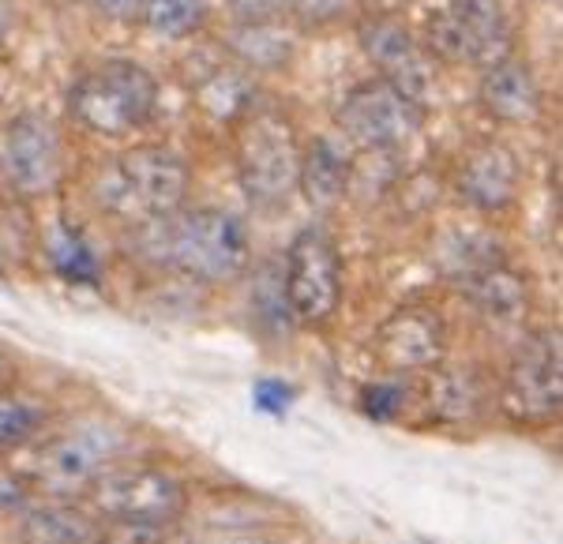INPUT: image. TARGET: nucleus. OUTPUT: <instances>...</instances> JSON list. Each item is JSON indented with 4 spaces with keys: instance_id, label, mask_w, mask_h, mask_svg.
<instances>
[{
    "instance_id": "1",
    "label": "nucleus",
    "mask_w": 563,
    "mask_h": 544,
    "mask_svg": "<svg viewBox=\"0 0 563 544\" xmlns=\"http://www.w3.org/2000/svg\"><path fill=\"white\" fill-rule=\"evenodd\" d=\"M140 248L158 267H169L207 286H225L241 278L252 256L249 230L241 218L214 211V207L174 211L158 222H147Z\"/></svg>"
},
{
    "instance_id": "2",
    "label": "nucleus",
    "mask_w": 563,
    "mask_h": 544,
    "mask_svg": "<svg viewBox=\"0 0 563 544\" xmlns=\"http://www.w3.org/2000/svg\"><path fill=\"white\" fill-rule=\"evenodd\" d=\"M188 180H192L188 162L177 151L162 147V143H140V147H129L113 162H106L95 196L109 214L147 225L180 211L188 196Z\"/></svg>"
},
{
    "instance_id": "3",
    "label": "nucleus",
    "mask_w": 563,
    "mask_h": 544,
    "mask_svg": "<svg viewBox=\"0 0 563 544\" xmlns=\"http://www.w3.org/2000/svg\"><path fill=\"white\" fill-rule=\"evenodd\" d=\"M158 106V79L135 60H102L68 90V116L90 135L124 140L140 132Z\"/></svg>"
},
{
    "instance_id": "4",
    "label": "nucleus",
    "mask_w": 563,
    "mask_h": 544,
    "mask_svg": "<svg viewBox=\"0 0 563 544\" xmlns=\"http://www.w3.org/2000/svg\"><path fill=\"white\" fill-rule=\"evenodd\" d=\"M79 500L102 522L177 525L188 511V488L154 462H113L90 480Z\"/></svg>"
},
{
    "instance_id": "5",
    "label": "nucleus",
    "mask_w": 563,
    "mask_h": 544,
    "mask_svg": "<svg viewBox=\"0 0 563 544\" xmlns=\"http://www.w3.org/2000/svg\"><path fill=\"white\" fill-rule=\"evenodd\" d=\"M233 162H238L241 188L252 203H286L297 192V177H301V140H297L289 116L275 113V109H249L238 116Z\"/></svg>"
},
{
    "instance_id": "6",
    "label": "nucleus",
    "mask_w": 563,
    "mask_h": 544,
    "mask_svg": "<svg viewBox=\"0 0 563 544\" xmlns=\"http://www.w3.org/2000/svg\"><path fill=\"white\" fill-rule=\"evenodd\" d=\"M124 435L113 424H79L65 435H53L34 455V485L42 500H79L84 488L102 474L106 466L121 462Z\"/></svg>"
},
{
    "instance_id": "7",
    "label": "nucleus",
    "mask_w": 563,
    "mask_h": 544,
    "mask_svg": "<svg viewBox=\"0 0 563 544\" xmlns=\"http://www.w3.org/2000/svg\"><path fill=\"white\" fill-rule=\"evenodd\" d=\"M499 410L522 424H549L563 410L560 331H538L515 349L499 384Z\"/></svg>"
},
{
    "instance_id": "8",
    "label": "nucleus",
    "mask_w": 563,
    "mask_h": 544,
    "mask_svg": "<svg viewBox=\"0 0 563 544\" xmlns=\"http://www.w3.org/2000/svg\"><path fill=\"white\" fill-rule=\"evenodd\" d=\"M65 166V135L45 113H20L0 132V177L20 199L57 192Z\"/></svg>"
},
{
    "instance_id": "9",
    "label": "nucleus",
    "mask_w": 563,
    "mask_h": 544,
    "mask_svg": "<svg viewBox=\"0 0 563 544\" xmlns=\"http://www.w3.org/2000/svg\"><path fill=\"white\" fill-rule=\"evenodd\" d=\"M286 308L297 323L320 326L342 304V256L320 225H308L286 252V278H282Z\"/></svg>"
},
{
    "instance_id": "10",
    "label": "nucleus",
    "mask_w": 563,
    "mask_h": 544,
    "mask_svg": "<svg viewBox=\"0 0 563 544\" xmlns=\"http://www.w3.org/2000/svg\"><path fill=\"white\" fill-rule=\"evenodd\" d=\"M342 140L361 151H395L410 143L424 124V106L410 102L384 79H365L342 98L334 113Z\"/></svg>"
},
{
    "instance_id": "11",
    "label": "nucleus",
    "mask_w": 563,
    "mask_h": 544,
    "mask_svg": "<svg viewBox=\"0 0 563 544\" xmlns=\"http://www.w3.org/2000/svg\"><path fill=\"white\" fill-rule=\"evenodd\" d=\"M511 26L504 0H448L443 12L429 23V49L459 65H496L507 57Z\"/></svg>"
},
{
    "instance_id": "12",
    "label": "nucleus",
    "mask_w": 563,
    "mask_h": 544,
    "mask_svg": "<svg viewBox=\"0 0 563 544\" xmlns=\"http://www.w3.org/2000/svg\"><path fill=\"white\" fill-rule=\"evenodd\" d=\"M448 353V326L429 304H402L372 334V357L387 371H432Z\"/></svg>"
},
{
    "instance_id": "13",
    "label": "nucleus",
    "mask_w": 563,
    "mask_h": 544,
    "mask_svg": "<svg viewBox=\"0 0 563 544\" xmlns=\"http://www.w3.org/2000/svg\"><path fill=\"white\" fill-rule=\"evenodd\" d=\"M361 49L368 53V60L379 68V79L390 84L395 90H402L410 102L424 106V95L432 87V60L421 45L413 42L410 26L398 15H368L357 31Z\"/></svg>"
},
{
    "instance_id": "14",
    "label": "nucleus",
    "mask_w": 563,
    "mask_h": 544,
    "mask_svg": "<svg viewBox=\"0 0 563 544\" xmlns=\"http://www.w3.org/2000/svg\"><path fill=\"white\" fill-rule=\"evenodd\" d=\"M519 158L504 143H477L459 166V196L477 211H504L519 196Z\"/></svg>"
},
{
    "instance_id": "15",
    "label": "nucleus",
    "mask_w": 563,
    "mask_h": 544,
    "mask_svg": "<svg viewBox=\"0 0 563 544\" xmlns=\"http://www.w3.org/2000/svg\"><path fill=\"white\" fill-rule=\"evenodd\" d=\"M481 106L504 124H533L541 116V87L533 71L515 57H504L481 71Z\"/></svg>"
},
{
    "instance_id": "16",
    "label": "nucleus",
    "mask_w": 563,
    "mask_h": 544,
    "mask_svg": "<svg viewBox=\"0 0 563 544\" xmlns=\"http://www.w3.org/2000/svg\"><path fill=\"white\" fill-rule=\"evenodd\" d=\"M98 519L76 500H38L20 519V544H95Z\"/></svg>"
},
{
    "instance_id": "17",
    "label": "nucleus",
    "mask_w": 563,
    "mask_h": 544,
    "mask_svg": "<svg viewBox=\"0 0 563 544\" xmlns=\"http://www.w3.org/2000/svg\"><path fill=\"white\" fill-rule=\"evenodd\" d=\"M353 158L334 140H312V147H301V177L297 192H305L308 203L331 207L350 192Z\"/></svg>"
},
{
    "instance_id": "18",
    "label": "nucleus",
    "mask_w": 563,
    "mask_h": 544,
    "mask_svg": "<svg viewBox=\"0 0 563 544\" xmlns=\"http://www.w3.org/2000/svg\"><path fill=\"white\" fill-rule=\"evenodd\" d=\"M488 398V379L477 368H432L429 379V406L448 421H470L481 417Z\"/></svg>"
},
{
    "instance_id": "19",
    "label": "nucleus",
    "mask_w": 563,
    "mask_h": 544,
    "mask_svg": "<svg viewBox=\"0 0 563 544\" xmlns=\"http://www.w3.org/2000/svg\"><path fill=\"white\" fill-rule=\"evenodd\" d=\"M466 293H470V301H474L485 315H493V320H519L526 312V301H530L526 282L507 267L504 259L485 270H477L474 278H466Z\"/></svg>"
},
{
    "instance_id": "20",
    "label": "nucleus",
    "mask_w": 563,
    "mask_h": 544,
    "mask_svg": "<svg viewBox=\"0 0 563 544\" xmlns=\"http://www.w3.org/2000/svg\"><path fill=\"white\" fill-rule=\"evenodd\" d=\"M207 15H211L207 0H143L140 20L151 34L177 42V38H192V34L203 31Z\"/></svg>"
},
{
    "instance_id": "21",
    "label": "nucleus",
    "mask_w": 563,
    "mask_h": 544,
    "mask_svg": "<svg viewBox=\"0 0 563 544\" xmlns=\"http://www.w3.org/2000/svg\"><path fill=\"white\" fill-rule=\"evenodd\" d=\"M45 421V402L23 391H4L0 395V451L23 447L26 440H34Z\"/></svg>"
},
{
    "instance_id": "22",
    "label": "nucleus",
    "mask_w": 563,
    "mask_h": 544,
    "mask_svg": "<svg viewBox=\"0 0 563 544\" xmlns=\"http://www.w3.org/2000/svg\"><path fill=\"white\" fill-rule=\"evenodd\" d=\"M233 49L241 53L244 65H260V68H275L289 57V38H278L271 31V20L260 23H241L238 38H233Z\"/></svg>"
},
{
    "instance_id": "23",
    "label": "nucleus",
    "mask_w": 563,
    "mask_h": 544,
    "mask_svg": "<svg viewBox=\"0 0 563 544\" xmlns=\"http://www.w3.org/2000/svg\"><path fill=\"white\" fill-rule=\"evenodd\" d=\"M95 544H174V525H140V522H106Z\"/></svg>"
},
{
    "instance_id": "24",
    "label": "nucleus",
    "mask_w": 563,
    "mask_h": 544,
    "mask_svg": "<svg viewBox=\"0 0 563 544\" xmlns=\"http://www.w3.org/2000/svg\"><path fill=\"white\" fill-rule=\"evenodd\" d=\"M241 23H260V20H275L282 8H294V0H233Z\"/></svg>"
},
{
    "instance_id": "25",
    "label": "nucleus",
    "mask_w": 563,
    "mask_h": 544,
    "mask_svg": "<svg viewBox=\"0 0 563 544\" xmlns=\"http://www.w3.org/2000/svg\"><path fill=\"white\" fill-rule=\"evenodd\" d=\"M90 8H95V12H102L106 20L129 23V20H140L143 0H90Z\"/></svg>"
},
{
    "instance_id": "26",
    "label": "nucleus",
    "mask_w": 563,
    "mask_h": 544,
    "mask_svg": "<svg viewBox=\"0 0 563 544\" xmlns=\"http://www.w3.org/2000/svg\"><path fill=\"white\" fill-rule=\"evenodd\" d=\"M199 544H282V541L263 537V533H214V537H203Z\"/></svg>"
},
{
    "instance_id": "27",
    "label": "nucleus",
    "mask_w": 563,
    "mask_h": 544,
    "mask_svg": "<svg viewBox=\"0 0 563 544\" xmlns=\"http://www.w3.org/2000/svg\"><path fill=\"white\" fill-rule=\"evenodd\" d=\"M15 26V0H0V42L12 34Z\"/></svg>"
},
{
    "instance_id": "28",
    "label": "nucleus",
    "mask_w": 563,
    "mask_h": 544,
    "mask_svg": "<svg viewBox=\"0 0 563 544\" xmlns=\"http://www.w3.org/2000/svg\"><path fill=\"white\" fill-rule=\"evenodd\" d=\"M4 391H8V368L0 365V395H4Z\"/></svg>"
}]
</instances>
